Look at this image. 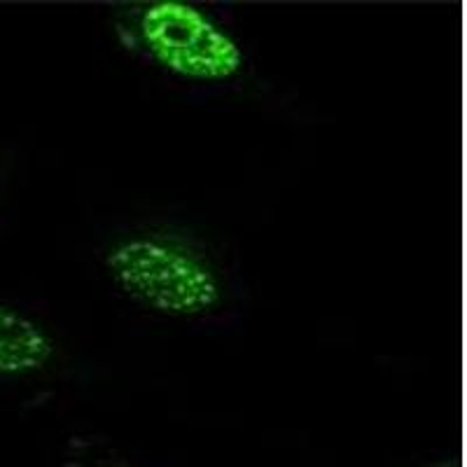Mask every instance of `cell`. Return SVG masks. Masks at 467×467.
I'll list each match as a JSON object with an SVG mask.
<instances>
[{"label":"cell","instance_id":"1","mask_svg":"<svg viewBox=\"0 0 467 467\" xmlns=\"http://www.w3.org/2000/svg\"><path fill=\"white\" fill-rule=\"evenodd\" d=\"M103 265L124 297L154 314L197 318L223 302L218 269L197 248L171 236H131L117 244Z\"/></svg>","mask_w":467,"mask_h":467},{"label":"cell","instance_id":"2","mask_svg":"<svg viewBox=\"0 0 467 467\" xmlns=\"http://www.w3.org/2000/svg\"><path fill=\"white\" fill-rule=\"evenodd\" d=\"M133 43L160 68L192 82H224L244 70L239 40L185 0L148 3L133 24Z\"/></svg>","mask_w":467,"mask_h":467},{"label":"cell","instance_id":"3","mask_svg":"<svg viewBox=\"0 0 467 467\" xmlns=\"http://www.w3.org/2000/svg\"><path fill=\"white\" fill-rule=\"evenodd\" d=\"M54 339L19 308L0 304V377H22L52 360Z\"/></svg>","mask_w":467,"mask_h":467}]
</instances>
